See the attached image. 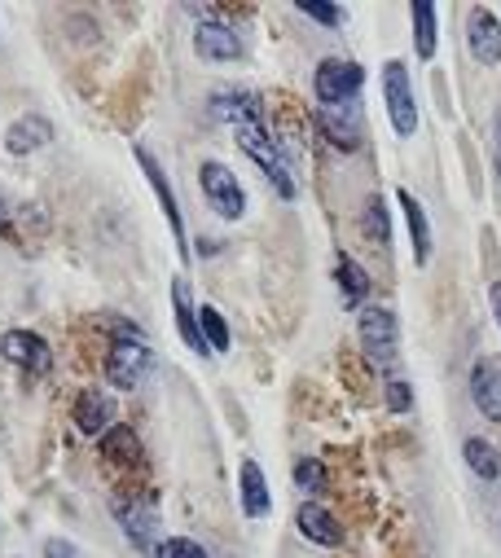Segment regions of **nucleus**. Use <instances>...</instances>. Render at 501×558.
Instances as JSON below:
<instances>
[{
    "instance_id": "7ed1b4c3",
    "label": "nucleus",
    "mask_w": 501,
    "mask_h": 558,
    "mask_svg": "<svg viewBox=\"0 0 501 558\" xmlns=\"http://www.w3.org/2000/svg\"><path fill=\"white\" fill-rule=\"evenodd\" d=\"M361 80H365L361 62H352V58H326V62L317 66V75H313V93H317L321 110L348 106L352 97L361 93Z\"/></svg>"
},
{
    "instance_id": "2f4dec72",
    "label": "nucleus",
    "mask_w": 501,
    "mask_h": 558,
    "mask_svg": "<svg viewBox=\"0 0 501 558\" xmlns=\"http://www.w3.org/2000/svg\"><path fill=\"white\" fill-rule=\"evenodd\" d=\"M488 299H493V312H497V326H501V277L488 286Z\"/></svg>"
},
{
    "instance_id": "4be33fe9",
    "label": "nucleus",
    "mask_w": 501,
    "mask_h": 558,
    "mask_svg": "<svg viewBox=\"0 0 501 558\" xmlns=\"http://www.w3.org/2000/svg\"><path fill=\"white\" fill-rule=\"evenodd\" d=\"M102 453H106V462H141V440H137V431L132 427H110L102 435Z\"/></svg>"
},
{
    "instance_id": "b1692460",
    "label": "nucleus",
    "mask_w": 501,
    "mask_h": 558,
    "mask_svg": "<svg viewBox=\"0 0 501 558\" xmlns=\"http://www.w3.org/2000/svg\"><path fill=\"white\" fill-rule=\"evenodd\" d=\"M361 229H365V238L374 242V247H387L392 242V220H387V207H383V198H370L361 211Z\"/></svg>"
},
{
    "instance_id": "bb28decb",
    "label": "nucleus",
    "mask_w": 501,
    "mask_h": 558,
    "mask_svg": "<svg viewBox=\"0 0 501 558\" xmlns=\"http://www.w3.org/2000/svg\"><path fill=\"white\" fill-rule=\"evenodd\" d=\"M299 14H308L313 22H321V27H330V31H339L343 27V9L339 5H326V0H299Z\"/></svg>"
},
{
    "instance_id": "6e6552de",
    "label": "nucleus",
    "mask_w": 501,
    "mask_h": 558,
    "mask_svg": "<svg viewBox=\"0 0 501 558\" xmlns=\"http://www.w3.org/2000/svg\"><path fill=\"white\" fill-rule=\"evenodd\" d=\"M0 352H5L9 365H18V370H27V374H49L53 370L49 343L31 330H9L5 339H0Z\"/></svg>"
},
{
    "instance_id": "f03ea898",
    "label": "nucleus",
    "mask_w": 501,
    "mask_h": 558,
    "mask_svg": "<svg viewBox=\"0 0 501 558\" xmlns=\"http://www.w3.org/2000/svg\"><path fill=\"white\" fill-rule=\"evenodd\" d=\"M154 370V352L150 343L141 339L137 326H128V321H119V339L110 343L106 352V378L115 387H124V392H132V387L146 383V374Z\"/></svg>"
},
{
    "instance_id": "f3484780",
    "label": "nucleus",
    "mask_w": 501,
    "mask_h": 558,
    "mask_svg": "<svg viewBox=\"0 0 501 558\" xmlns=\"http://www.w3.org/2000/svg\"><path fill=\"white\" fill-rule=\"evenodd\" d=\"M172 312H176V330H181L185 348H194L198 356H207V343H203V334H198V308L189 304V282H185V277H176V282H172Z\"/></svg>"
},
{
    "instance_id": "aec40b11",
    "label": "nucleus",
    "mask_w": 501,
    "mask_h": 558,
    "mask_svg": "<svg viewBox=\"0 0 501 558\" xmlns=\"http://www.w3.org/2000/svg\"><path fill=\"white\" fill-rule=\"evenodd\" d=\"M462 457H466V466L475 471V479H484V484H497L501 479V453L488 440H480V435H471V440L462 444Z\"/></svg>"
},
{
    "instance_id": "9b49d317",
    "label": "nucleus",
    "mask_w": 501,
    "mask_h": 558,
    "mask_svg": "<svg viewBox=\"0 0 501 558\" xmlns=\"http://www.w3.org/2000/svg\"><path fill=\"white\" fill-rule=\"evenodd\" d=\"M471 400L484 418L501 422V356H480L471 370Z\"/></svg>"
},
{
    "instance_id": "393cba45",
    "label": "nucleus",
    "mask_w": 501,
    "mask_h": 558,
    "mask_svg": "<svg viewBox=\"0 0 501 558\" xmlns=\"http://www.w3.org/2000/svg\"><path fill=\"white\" fill-rule=\"evenodd\" d=\"M321 132L330 137V145H339V150H348V154L361 145V128L348 124V119H339L334 110H321Z\"/></svg>"
},
{
    "instance_id": "412c9836",
    "label": "nucleus",
    "mask_w": 501,
    "mask_h": 558,
    "mask_svg": "<svg viewBox=\"0 0 501 558\" xmlns=\"http://www.w3.org/2000/svg\"><path fill=\"white\" fill-rule=\"evenodd\" d=\"M409 18H414V49L422 62L436 58V5H427V0H418L414 9H409Z\"/></svg>"
},
{
    "instance_id": "cd10ccee",
    "label": "nucleus",
    "mask_w": 501,
    "mask_h": 558,
    "mask_svg": "<svg viewBox=\"0 0 501 558\" xmlns=\"http://www.w3.org/2000/svg\"><path fill=\"white\" fill-rule=\"evenodd\" d=\"M154 554H159V558H207L203 545H198V541H189V537H172V541H163Z\"/></svg>"
},
{
    "instance_id": "f257e3e1",
    "label": "nucleus",
    "mask_w": 501,
    "mask_h": 558,
    "mask_svg": "<svg viewBox=\"0 0 501 558\" xmlns=\"http://www.w3.org/2000/svg\"><path fill=\"white\" fill-rule=\"evenodd\" d=\"M211 115L225 119V124L233 128V137H238V145L251 154L255 163H260V172L273 181V189L282 198H295V176H291V159H286L282 141L269 132V124H264L260 115V102L255 97H238V93H220L216 102H211Z\"/></svg>"
},
{
    "instance_id": "dca6fc26",
    "label": "nucleus",
    "mask_w": 501,
    "mask_h": 558,
    "mask_svg": "<svg viewBox=\"0 0 501 558\" xmlns=\"http://www.w3.org/2000/svg\"><path fill=\"white\" fill-rule=\"evenodd\" d=\"M295 523H299V532H304L313 545H343V523L330 515L326 506H317V501H304L299 506V515H295Z\"/></svg>"
},
{
    "instance_id": "1a4fd4ad",
    "label": "nucleus",
    "mask_w": 501,
    "mask_h": 558,
    "mask_svg": "<svg viewBox=\"0 0 501 558\" xmlns=\"http://www.w3.org/2000/svg\"><path fill=\"white\" fill-rule=\"evenodd\" d=\"M194 53L203 62H238L242 53H247V44H242V36L229 27V22H198Z\"/></svg>"
},
{
    "instance_id": "a878e982",
    "label": "nucleus",
    "mask_w": 501,
    "mask_h": 558,
    "mask_svg": "<svg viewBox=\"0 0 501 558\" xmlns=\"http://www.w3.org/2000/svg\"><path fill=\"white\" fill-rule=\"evenodd\" d=\"M295 484L304 488V493H313V497H317V493H326L330 471L317 462V457H299V462H295Z\"/></svg>"
},
{
    "instance_id": "9d476101",
    "label": "nucleus",
    "mask_w": 501,
    "mask_h": 558,
    "mask_svg": "<svg viewBox=\"0 0 501 558\" xmlns=\"http://www.w3.org/2000/svg\"><path fill=\"white\" fill-rule=\"evenodd\" d=\"M466 44H471V58L484 66L501 62V18L488 5L471 9V22H466Z\"/></svg>"
},
{
    "instance_id": "2eb2a0df",
    "label": "nucleus",
    "mask_w": 501,
    "mask_h": 558,
    "mask_svg": "<svg viewBox=\"0 0 501 558\" xmlns=\"http://www.w3.org/2000/svg\"><path fill=\"white\" fill-rule=\"evenodd\" d=\"M119 523H124V537L137 550H150L154 537H159V510L146 506V501H119Z\"/></svg>"
},
{
    "instance_id": "5701e85b",
    "label": "nucleus",
    "mask_w": 501,
    "mask_h": 558,
    "mask_svg": "<svg viewBox=\"0 0 501 558\" xmlns=\"http://www.w3.org/2000/svg\"><path fill=\"white\" fill-rule=\"evenodd\" d=\"M198 334H203L207 352H229V321L220 317V308L211 304L198 308Z\"/></svg>"
},
{
    "instance_id": "473e14b6",
    "label": "nucleus",
    "mask_w": 501,
    "mask_h": 558,
    "mask_svg": "<svg viewBox=\"0 0 501 558\" xmlns=\"http://www.w3.org/2000/svg\"><path fill=\"white\" fill-rule=\"evenodd\" d=\"M5 225H9V198L0 194V229H5Z\"/></svg>"
},
{
    "instance_id": "6ab92c4d",
    "label": "nucleus",
    "mask_w": 501,
    "mask_h": 558,
    "mask_svg": "<svg viewBox=\"0 0 501 558\" xmlns=\"http://www.w3.org/2000/svg\"><path fill=\"white\" fill-rule=\"evenodd\" d=\"M334 282H339V295L348 308H361L365 295H370V277H365V269L356 260H348V255H339V264H334Z\"/></svg>"
},
{
    "instance_id": "0eeeda50",
    "label": "nucleus",
    "mask_w": 501,
    "mask_h": 558,
    "mask_svg": "<svg viewBox=\"0 0 501 558\" xmlns=\"http://www.w3.org/2000/svg\"><path fill=\"white\" fill-rule=\"evenodd\" d=\"M137 163H141V172H146V181L154 185V198H159V207H163V216H167V229H172V242H176V251H181V260H189V242H185V220H181V203H176V194H172V185H167V176H163V167L159 159L146 150V145H137Z\"/></svg>"
},
{
    "instance_id": "f8f14e48",
    "label": "nucleus",
    "mask_w": 501,
    "mask_h": 558,
    "mask_svg": "<svg viewBox=\"0 0 501 558\" xmlns=\"http://www.w3.org/2000/svg\"><path fill=\"white\" fill-rule=\"evenodd\" d=\"M238 488H242V515L247 519H264L273 510V497H269V479H264L260 462L247 457V462L238 466Z\"/></svg>"
},
{
    "instance_id": "20e7f679",
    "label": "nucleus",
    "mask_w": 501,
    "mask_h": 558,
    "mask_svg": "<svg viewBox=\"0 0 501 558\" xmlns=\"http://www.w3.org/2000/svg\"><path fill=\"white\" fill-rule=\"evenodd\" d=\"M383 102H387V115H392L396 137H414L418 132V102H414V88H409V66L400 58L383 62Z\"/></svg>"
},
{
    "instance_id": "4468645a",
    "label": "nucleus",
    "mask_w": 501,
    "mask_h": 558,
    "mask_svg": "<svg viewBox=\"0 0 501 558\" xmlns=\"http://www.w3.org/2000/svg\"><path fill=\"white\" fill-rule=\"evenodd\" d=\"M53 141V124L44 115H22V119H14L9 124V132H5V150L9 154H36V150H44V145Z\"/></svg>"
},
{
    "instance_id": "39448f33",
    "label": "nucleus",
    "mask_w": 501,
    "mask_h": 558,
    "mask_svg": "<svg viewBox=\"0 0 501 558\" xmlns=\"http://www.w3.org/2000/svg\"><path fill=\"white\" fill-rule=\"evenodd\" d=\"M356 330H361V348L365 356L378 365V370H387V365L396 361V312L392 308H361V317H356Z\"/></svg>"
},
{
    "instance_id": "ddd939ff",
    "label": "nucleus",
    "mask_w": 501,
    "mask_h": 558,
    "mask_svg": "<svg viewBox=\"0 0 501 558\" xmlns=\"http://www.w3.org/2000/svg\"><path fill=\"white\" fill-rule=\"evenodd\" d=\"M75 427L84 435H106L115 427V400L106 392H97V387L80 392V400H75Z\"/></svg>"
},
{
    "instance_id": "c85d7f7f",
    "label": "nucleus",
    "mask_w": 501,
    "mask_h": 558,
    "mask_svg": "<svg viewBox=\"0 0 501 558\" xmlns=\"http://www.w3.org/2000/svg\"><path fill=\"white\" fill-rule=\"evenodd\" d=\"M409 405H414V396H409V383L392 378V383H387V409H392V414H405Z\"/></svg>"
},
{
    "instance_id": "423d86ee",
    "label": "nucleus",
    "mask_w": 501,
    "mask_h": 558,
    "mask_svg": "<svg viewBox=\"0 0 501 558\" xmlns=\"http://www.w3.org/2000/svg\"><path fill=\"white\" fill-rule=\"evenodd\" d=\"M198 185H203L207 203L216 207L225 220H242V211H247V194H242L238 176H233L225 163H216V159H211V163L198 167Z\"/></svg>"
},
{
    "instance_id": "7c9ffc66",
    "label": "nucleus",
    "mask_w": 501,
    "mask_h": 558,
    "mask_svg": "<svg viewBox=\"0 0 501 558\" xmlns=\"http://www.w3.org/2000/svg\"><path fill=\"white\" fill-rule=\"evenodd\" d=\"M493 163H497V176H501V110H497V124H493Z\"/></svg>"
},
{
    "instance_id": "a211bd4d",
    "label": "nucleus",
    "mask_w": 501,
    "mask_h": 558,
    "mask_svg": "<svg viewBox=\"0 0 501 558\" xmlns=\"http://www.w3.org/2000/svg\"><path fill=\"white\" fill-rule=\"evenodd\" d=\"M400 207H405V220H409V238H414V264L422 269V264H431V220L427 211H422V203L409 189H400Z\"/></svg>"
},
{
    "instance_id": "c756f323",
    "label": "nucleus",
    "mask_w": 501,
    "mask_h": 558,
    "mask_svg": "<svg viewBox=\"0 0 501 558\" xmlns=\"http://www.w3.org/2000/svg\"><path fill=\"white\" fill-rule=\"evenodd\" d=\"M44 554H49V558H80V554H75V545H71V541H58V537H53V541H44Z\"/></svg>"
}]
</instances>
